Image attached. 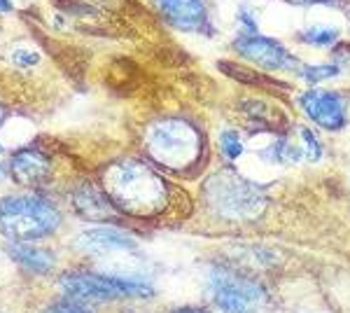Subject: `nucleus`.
Masks as SVG:
<instances>
[{
	"instance_id": "nucleus-14",
	"label": "nucleus",
	"mask_w": 350,
	"mask_h": 313,
	"mask_svg": "<svg viewBox=\"0 0 350 313\" xmlns=\"http://www.w3.org/2000/svg\"><path fill=\"white\" fill-rule=\"evenodd\" d=\"M304 45L308 47H320V49H329L341 40V31L334 26H308L304 28L297 36Z\"/></svg>"
},
{
	"instance_id": "nucleus-23",
	"label": "nucleus",
	"mask_w": 350,
	"mask_h": 313,
	"mask_svg": "<svg viewBox=\"0 0 350 313\" xmlns=\"http://www.w3.org/2000/svg\"><path fill=\"white\" fill-rule=\"evenodd\" d=\"M173 313H208V311H203V309H178Z\"/></svg>"
},
{
	"instance_id": "nucleus-20",
	"label": "nucleus",
	"mask_w": 350,
	"mask_h": 313,
	"mask_svg": "<svg viewBox=\"0 0 350 313\" xmlns=\"http://www.w3.org/2000/svg\"><path fill=\"white\" fill-rule=\"evenodd\" d=\"M44 313H94V311H89L82 301H75V299L66 297L64 301H56V304H52Z\"/></svg>"
},
{
	"instance_id": "nucleus-15",
	"label": "nucleus",
	"mask_w": 350,
	"mask_h": 313,
	"mask_svg": "<svg viewBox=\"0 0 350 313\" xmlns=\"http://www.w3.org/2000/svg\"><path fill=\"white\" fill-rule=\"evenodd\" d=\"M338 73H341L338 64H306L299 68V77L308 84H320L329 77H336Z\"/></svg>"
},
{
	"instance_id": "nucleus-8",
	"label": "nucleus",
	"mask_w": 350,
	"mask_h": 313,
	"mask_svg": "<svg viewBox=\"0 0 350 313\" xmlns=\"http://www.w3.org/2000/svg\"><path fill=\"white\" fill-rule=\"evenodd\" d=\"M301 108L313 119V124L327 131H338L348 122V101L338 92H327V89H310L301 96Z\"/></svg>"
},
{
	"instance_id": "nucleus-10",
	"label": "nucleus",
	"mask_w": 350,
	"mask_h": 313,
	"mask_svg": "<svg viewBox=\"0 0 350 313\" xmlns=\"http://www.w3.org/2000/svg\"><path fill=\"white\" fill-rule=\"evenodd\" d=\"M152 3L178 28L201 31L203 26H208V12L203 0H152Z\"/></svg>"
},
{
	"instance_id": "nucleus-25",
	"label": "nucleus",
	"mask_w": 350,
	"mask_h": 313,
	"mask_svg": "<svg viewBox=\"0 0 350 313\" xmlns=\"http://www.w3.org/2000/svg\"><path fill=\"white\" fill-rule=\"evenodd\" d=\"M0 175H3V166H0Z\"/></svg>"
},
{
	"instance_id": "nucleus-1",
	"label": "nucleus",
	"mask_w": 350,
	"mask_h": 313,
	"mask_svg": "<svg viewBox=\"0 0 350 313\" xmlns=\"http://www.w3.org/2000/svg\"><path fill=\"white\" fill-rule=\"evenodd\" d=\"M105 195L131 215H157L166 208V180L140 159H122L105 171Z\"/></svg>"
},
{
	"instance_id": "nucleus-16",
	"label": "nucleus",
	"mask_w": 350,
	"mask_h": 313,
	"mask_svg": "<svg viewBox=\"0 0 350 313\" xmlns=\"http://www.w3.org/2000/svg\"><path fill=\"white\" fill-rule=\"evenodd\" d=\"M8 56H10V64L14 68H21V71H33L42 61L40 52L36 47H26V45H16V47L10 49Z\"/></svg>"
},
{
	"instance_id": "nucleus-4",
	"label": "nucleus",
	"mask_w": 350,
	"mask_h": 313,
	"mask_svg": "<svg viewBox=\"0 0 350 313\" xmlns=\"http://www.w3.org/2000/svg\"><path fill=\"white\" fill-rule=\"evenodd\" d=\"M145 150L159 166L187 171L201 155V134L187 119H159L145 131Z\"/></svg>"
},
{
	"instance_id": "nucleus-12",
	"label": "nucleus",
	"mask_w": 350,
	"mask_h": 313,
	"mask_svg": "<svg viewBox=\"0 0 350 313\" xmlns=\"http://www.w3.org/2000/svg\"><path fill=\"white\" fill-rule=\"evenodd\" d=\"M72 208L80 218L87 220H108L115 213V203L110 201V197L89 183L80 185L72 192Z\"/></svg>"
},
{
	"instance_id": "nucleus-21",
	"label": "nucleus",
	"mask_w": 350,
	"mask_h": 313,
	"mask_svg": "<svg viewBox=\"0 0 350 313\" xmlns=\"http://www.w3.org/2000/svg\"><path fill=\"white\" fill-rule=\"evenodd\" d=\"M295 3H301V5H332L336 0H295Z\"/></svg>"
},
{
	"instance_id": "nucleus-13",
	"label": "nucleus",
	"mask_w": 350,
	"mask_h": 313,
	"mask_svg": "<svg viewBox=\"0 0 350 313\" xmlns=\"http://www.w3.org/2000/svg\"><path fill=\"white\" fill-rule=\"evenodd\" d=\"M8 255L21 266V269L31 271V274H38V276L49 274L56 264L52 250L36 248V246H28V243H19V241L8 243Z\"/></svg>"
},
{
	"instance_id": "nucleus-17",
	"label": "nucleus",
	"mask_w": 350,
	"mask_h": 313,
	"mask_svg": "<svg viewBox=\"0 0 350 313\" xmlns=\"http://www.w3.org/2000/svg\"><path fill=\"white\" fill-rule=\"evenodd\" d=\"M219 147H222V155L229 159V162H236V159L243 157V140L236 131H224L219 136Z\"/></svg>"
},
{
	"instance_id": "nucleus-26",
	"label": "nucleus",
	"mask_w": 350,
	"mask_h": 313,
	"mask_svg": "<svg viewBox=\"0 0 350 313\" xmlns=\"http://www.w3.org/2000/svg\"><path fill=\"white\" fill-rule=\"evenodd\" d=\"M0 152H3V145H0Z\"/></svg>"
},
{
	"instance_id": "nucleus-11",
	"label": "nucleus",
	"mask_w": 350,
	"mask_h": 313,
	"mask_svg": "<svg viewBox=\"0 0 350 313\" xmlns=\"http://www.w3.org/2000/svg\"><path fill=\"white\" fill-rule=\"evenodd\" d=\"M10 173L16 183L21 185H36L52 173V159L36 147H24V150L14 152L10 159Z\"/></svg>"
},
{
	"instance_id": "nucleus-6",
	"label": "nucleus",
	"mask_w": 350,
	"mask_h": 313,
	"mask_svg": "<svg viewBox=\"0 0 350 313\" xmlns=\"http://www.w3.org/2000/svg\"><path fill=\"white\" fill-rule=\"evenodd\" d=\"M211 292L222 313H264L269 304L267 290L259 283L229 269H213Z\"/></svg>"
},
{
	"instance_id": "nucleus-22",
	"label": "nucleus",
	"mask_w": 350,
	"mask_h": 313,
	"mask_svg": "<svg viewBox=\"0 0 350 313\" xmlns=\"http://www.w3.org/2000/svg\"><path fill=\"white\" fill-rule=\"evenodd\" d=\"M12 12V0H0V14Z\"/></svg>"
},
{
	"instance_id": "nucleus-24",
	"label": "nucleus",
	"mask_w": 350,
	"mask_h": 313,
	"mask_svg": "<svg viewBox=\"0 0 350 313\" xmlns=\"http://www.w3.org/2000/svg\"><path fill=\"white\" fill-rule=\"evenodd\" d=\"M3 117H5V112H3V108H0V122H3Z\"/></svg>"
},
{
	"instance_id": "nucleus-5",
	"label": "nucleus",
	"mask_w": 350,
	"mask_h": 313,
	"mask_svg": "<svg viewBox=\"0 0 350 313\" xmlns=\"http://www.w3.org/2000/svg\"><path fill=\"white\" fill-rule=\"evenodd\" d=\"M61 290L68 299L96 304V301H112L122 297H150L152 288L143 281L131 278L89 274V271H68L59 281Z\"/></svg>"
},
{
	"instance_id": "nucleus-18",
	"label": "nucleus",
	"mask_w": 350,
	"mask_h": 313,
	"mask_svg": "<svg viewBox=\"0 0 350 313\" xmlns=\"http://www.w3.org/2000/svg\"><path fill=\"white\" fill-rule=\"evenodd\" d=\"M299 134H301V155L306 157L308 162H320V157H323V145H320V140L313 136V131L299 129Z\"/></svg>"
},
{
	"instance_id": "nucleus-3",
	"label": "nucleus",
	"mask_w": 350,
	"mask_h": 313,
	"mask_svg": "<svg viewBox=\"0 0 350 313\" xmlns=\"http://www.w3.org/2000/svg\"><path fill=\"white\" fill-rule=\"evenodd\" d=\"M61 227V210L49 199L16 195L0 199V234L10 241L31 243L52 236Z\"/></svg>"
},
{
	"instance_id": "nucleus-9",
	"label": "nucleus",
	"mask_w": 350,
	"mask_h": 313,
	"mask_svg": "<svg viewBox=\"0 0 350 313\" xmlns=\"http://www.w3.org/2000/svg\"><path fill=\"white\" fill-rule=\"evenodd\" d=\"M75 246L92 255L117 253V250L126 253V250H135V238L117 227H94V229H84L77 234Z\"/></svg>"
},
{
	"instance_id": "nucleus-2",
	"label": "nucleus",
	"mask_w": 350,
	"mask_h": 313,
	"mask_svg": "<svg viewBox=\"0 0 350 313\" xmlns=\"http://www.w3.org/2000/svg\"><path fill=\"white\" fill-rule=\"evenodd\" d=\"M203 199L208 208L222 220H255L267 208V192L252 180L231 168L217 171L203 183Z\"/></svg>"
},
{
	"instance_id": "nucleus-19",
	"label": "nucleus",
	"mask_w": 350,
	"mask_h": 313,
	"mask_svg": "<svg viewBox=\"0 0 350 313\" xmlns=\"http://www.w3.org/2000/svg\"><path fill=\"white\" fill-rule=\"evenodd\" d=\"M236 19H239V24L243 26V36H257V33H259V19H257V14H255V10H252V8L241 5Z\"/></svg>"
},
{
	"instance_id": "nucleus-7",
	"label": "nucleus",
	"mask_w": 350,
	"mask_h": 313,
	"mask_svg": "<svg viewBox=\"0 0 350 313\" xmlns=\"http://www.w3.org/2000/svg\"><path fill=\"white\" fill-rule=\"evenodd\" d=\"M234 49L243 59L250 64H257L264 71H278V73H299V59L280 40L267 38L262 33L257 36H241L234 40Z\"/></svg>"
}]
</instances>
